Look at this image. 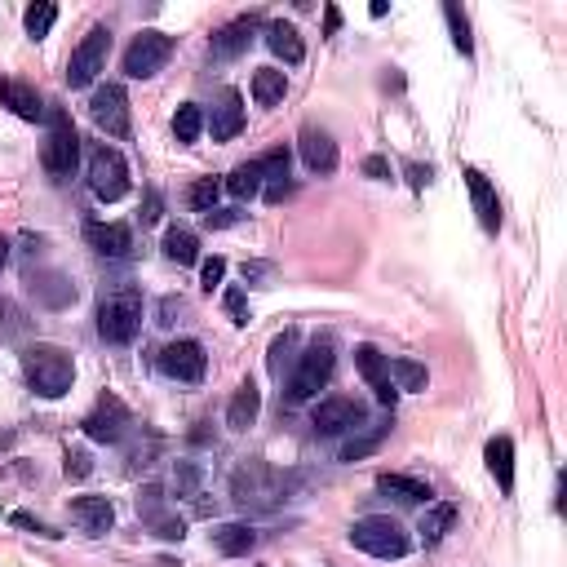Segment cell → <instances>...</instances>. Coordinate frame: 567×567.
<instances>
[{
	"mask_svg": "<svg viewBox=\"0 0 567 567\" xmlns=\"http://www.w3.org/2000/svg\"><path fill=\"white\" fill-rule=\"evenodd\" d=\"M266 45H271V54L284 58L288 67H297L306 58V45H302V36H297L293 23H271L266 27Z\"/></svg>",
	"mask_w": 567,
	"mask_h": 567,
	"instance_id": "obj_26",
	"label": "cell"
},
{
	"mask_svg": "<svg viewBox=\"0 0 567 567\" xmlns=\"http://www.w3.org/2000/svg\"><path fill=\"white\" fill-rule=\"evenodd\" d=\"M89 191H94L102 204H116L129 195V164L116 147H107V142H98V147L89 151Z\"/></svg>",
	"mask_w": 567,
	"mask_h": 567,
	"instance_id": "obj_6",
	"label": "cell"
},
{
	"mask_svg": "<svg viewBox=\"0 0 567 567\" xmlns=\"http://www.w3.org/2000/svg\"><path fill=\"white\" fill-rule=\"evenodd\" d=\"M483 457H488V470H492V479H497V488L510 497L514 492V443L505 435H497L488 448H483Z\"/></svg>",
	"mask_w": 567,
	"mask_h": 567,
	"instance_id": "obj_25",
	"label": "cell"
},
{
	"mask_svg": "<svg viewBox=\"0 0 567 567\" xmlns=\"http://www.w3.org/2000/svg\"><path fill=\"white\" fill-rule=\"evenodd\" d=\"M218 195H222V182L218 178H195L187 187V204L195 213H213L218 209Z\"/></svg>",
	"mask_w": 567,
	"mask_h": 567,
	"instance_id": "obj_36",
	"label": "cell"
},
{
	"mask_svg": "<svg viewBox=\"0 0 567 567\" xmlns=\"http://www.w3.org/2000/svg\"><path fill=\"white\" fill-rule=\"evenodd\" d=\"M142 328V293L138 288H120V293L102 297L98 306V337L111 346H129Z\"/></svg>",
	"mask_w": 567,
	"mask_h": 567,
	"instance_id": "obj_2",
	"label": "cell"
},
{
	"mask_svg": "<svg viewBox=\"0 0 567 567\" xmlns=\"http://www.w3.org/2000/svg\"><path fill=\"white\" fill-rule=\"evenodd\" d=\"M284 195H293V182H271V187H266V204H280L284 200Z\"/></svg>",
	"mask_w": 567,
	"mask_h": 567,
	"instance_id": "obj_50",
	"label": "cell"
},
{
	"mask_svg": "<svg viewBox=\"0 0 567 567\" xmlns=\"http://www.w3.org/2000/svg\"><path fill=\"white\" fill-rule=\"evenodd\" d=\"M257 27H262V18H257V14H244V18H235V23H226L222 32L213 36V58H222V63H226V58H240L244 49L253 45Z\"/></svg>",
	"mask_w": 567,
	"mask_h": 567,
	"instance_id": "obj_19",
	"label": "cell"
},
{
	"mask_svg": "<svg viewBox=\"0 0 567 567\" xmlns=\"http://www.w3.org/2000/svg\"><path fill=\"white\" fill-rule=\"evenodd\" d=\"M452 523H457V505H452V501H430L426 505V519H421V545H426V550H430V545H439L443 541V532H448L452 528Z\"/></svg>",
	"mask_w": 567,
	"mask_h": 567,
	"instance_id": "obj_28",
	"label": "cell"
},
{
	"mask_svg": "<svg viewBox=\"0 0 567 567\" xmlns=\"http://www.w3.org/2000/svg\"><path fill=\"white\" fill-rule=\"evenodd\" d=\"M288 147H275V151H266L262 160H257V169H262V178H271V182H284L288 178Z\"/></svg>",
	"mask_w": 567,
	"mask_h": 567,
	"instance_id": "obj_40",
	"label": "cell"
},
{
	"mask_svg": "<svg viewBox=\"0 0 567 567\" xmlns=\"http://www.w3.org/2000/svg\"><path fill=\"white\" fill-rule=\"evenodd\" d=\"M63 470H67V479H89L94 474V457H89L85 448H67V461H63Z\"/></svg>",
	"mask_w": 567,
	"mask_h": 567,
	"instance_id": "obj_41",
	"label": "cell"
},
{
	"mask_svg": "<svg viewBox=\"0 0 567 567\" xmlns=\"http://www.w3.org/2000/svg\"><path fill=\"white\" fill-rule=\"evenodd\" d=\"M355 368L364 373V381L373 386V395L381 399L386 408H395V399H399V390H395V381H390V373H386V355H381L377 346H355Z\"/></svg>",
	"mask_w": 567,
	"mask_h": 567,
	"instance_id": "obj_14",
	"label": "cell"
},
{
	"mask_svg": "<svg viewBox=\"0 0 567 567\" xmlns=\"http://www.w3.org/2000/svg\"><path fill=\"white\" fill-rule=\"evenodd\" d=\"M164 257L178 266H195L200 262V235L187 231V226H169L164 231Z\"/></svg>",
	"mask_w": 567,
	"mask_h": 567,
	"instance_id": "obj_29",
	"label": "cell"
},
{
	"mask_svg": "<svg viewBox=\"0 0 567 567\" xmlns=\"http://www.w3.org/2000/svg\"><path fill=\"white\" fill-rule=\"evenodd\" d=\"M257 412H262V390H257L253 377H244L240 390H235V399H231V408H226V426H231V430H249L257 421Z\"/></svg>",
	"mask_w": 567,
	"mask_h": 567,
	"instance_id": "obj_22",
	"label": "cell"
},
{
	"mask_svg": "<svg viewBox=\"0 0 567 567\" xmlns=\"http://www.w3.org/2000/svg\"><path fill=\"white\" fill-rule=\"evenodd\" d=\"M156 567H182V563H173V559H160Z\"/></svg>",
	"mask_w": 567,
	"mask_h": 567,
	"instance_id": "obj_53",
	"label": "cell"
},
{
	"mask_svg": "<svg viewBox=\"0 0 567 567\" xmlns=\"http://www.w3.org/2000/svg\"><path fill=\"white\" fill-rule=\"evenodd\" d=\"M9 523H14V528H23V532H36V536H49V541H54V536H63V532H54V528H49V523H40V519H32V514H9Z\"/></svg>",
	"mask_w": 567,
	"mask_h": 567,
	"instance_id": "obj_44",
	"label": "cell"
},
{
	"mask_svg": "<svg viewBox=\"0 0 567 567\" xmlns=\"http://www.w3.org/2000/svg\"><path fill=\"white\" fill-rule=\"evenodd\" d=\"M222 280H226V257H209V262L200 266V284H204V293L222 288Z\"/></svg>",
	"mask_w": 567,
	"mask_h": 567,
	"instance_id": "obj_43",
	"label": "cell"
},
{
	"mask_svg": "<svg viewBox=\"0 0 567 567\" xmlns=\"http://www.w3.org/2000/svg\"><path fill=\"white\" fill-rule=\"evenodd\" d=\"M200 133H204V111L195 107V102H182L178 116H173V138L187 142V147H191V142L200 138Z\"/></svg>",
	"mask_w": 567,
	"mask_h": 567,
	"instance_id": "obj_34",
	"label": "cell"
},
{
	"mask_svg": "<svg viewBox=\"0 0 567 567\" xmlns=\"http://www.w3.org/2000/svg\"><path fill=\"white\" fill-rule=\"evenodd\" d=\"M226 191L235 195V200H253L257 191H262V169H257V160H249V164H240V169L226 178Z\"/></svg>",
	"mask_w": 567,
	"mask_h": 567,
	"instance_id": "obj_33",
	"label": "cell"
},
{
	"mask_svg": "<svg viewBox=\"0 0 567 567\" xmlns=\"http://www.w3.org/2000/svg\"><path fill=\"white\" fill-rule=\"evenodd\" d=\"M89 116L107 138H129V94L125 85H98L89 98Z\"/></svg>",
	"mask_w": 567,
	"mask_h": 567,
	"instance_id": "obj_9",
	"label": "cell"
},
{
	"mask_svg": "<svg viewBox=\"0 0 567 567\" xmlns=\"http://www.w3.org/2000/svg\"><path fill=\"white\" fill-rule=\"evenodd\" d=\"M359 421H364V408L346 395H333L315 408L311 426H315V435H342V430H359Z\"/></svg>",
	"mask_w": 567,
	"mask_h": 567,
	"instance_id": "obj_13",
	"label": "cell"
},
{
	"mask_svg": "<svg viewBox=\"0 0 567 567\" xmlns=\"http://www.w3.org/2000/svg\"><path fill=\"white\" fill-rule=\"evenodd\" d=\"M297 147H302V160H306V169H311V173H333L337 169V142H333V133L306 125L302 138H297Z\"/></svg>",
	"mask_w": 567,
	"mask_h": 567,
	"instance_id": "obj_18",
	"label": "cell"
},
{
	"mask_svg": "<svg viewBox=\"0 0 567 567\" xmlns=\"http://www.w3.org/2000/svg\"><path fill=\"white\" fill-rule=\"evenodd\" d=\"M377 492H386V497H395V501H404V505H430V501H435L430 483L412 479V474H381Z\"/></svg>",
	"mask_w": 567,
	"mask_h": 567,
	"instance_id": "obj_23",
	"label": "cell"
},
{
	"mask_svg": "<svg viewBox=\"0 0 567 567\" xmlns=\"http://www.w3.org/2000/svg\"><path fill=\"white\" fill-rule=\"evenodd\" d=\"M222 306H226V315H231L235 324H249V297H244V288H226Z\"/></svg>",
	"mask_w": 567,
	"mask_h": 567,
	"instance_id": "obj_42",
	"label": "cell"
},
{
	"mask_svg": "<svg viewBox=\"0 0 567 567\" xmlns=\"http://www.w3.org/2000/svg\"><path fill=\"white\" fill-rule=\"evenodd\" d=\"M364 173H368V178H377V182H390V160L386 156H368Z\"/></svg>",
	"mask_w": 567,
	"mask_h": 567,
	"instance_id": "obj_48",
	"label": "cell"
},
{
	"mask_svg": "<svg viewBox=\"0 0 567 567\" xmlns=\"http://www.w3.org/2000/svg\"><path fill=\"white\" fill-rule=\"evenodd\" d=\"M160 373L173 377V381H187V386H195V381L204 377V368H209V355H204L200 342H191V337H182V342H169L156 355Z\"/></svg>",
	"mask_w": 567,
	"mask_h": 567,
	"instance_id": "obj_11",
	"label": "cell"
},
{
	"mask_svg": "<svg viewBox=\"0 0 567 567\" xmlns=\"http://www.w3.org/2000/svg\"><path fill=\"white\" fill-rule=\"evenodd\" d=\"M80 426H85V435L94 439V443H120V439L129 435V426H133V412L120 404L116 395H102L98 408L89 412Z\"/></svg>",
	"mask_w": 567,
	"mask_h": 567,
	"instance_id": "obj_12",
	"label": "cell"
},
{
	"mask_svg": "<svg viewBox=\"0 0 567 567\" xmlns=\"http://www.w3.org/2000/svg\"><path fill=\"white\" fill-rule=\"evenodd\" d=\"M293 350H297V333H293V328H284V333L271 342V355H266V368H271V377H284V368H288V359H293Z\"/></svg>",
	"mask_w": 567,
	"mask_h": 567,
	"instance_id": "obj_37",
	"label": "cell"
},
{
	"mask_svg": "<svg viewBox=\"0 0 567 567\" xmlns=\"http://www.w3.org/2000/svg\"><path fill=\"white\" fill-rule=\"evenodd\" d=\"M288 94V76L280 67H257L253 71V102L257 107H275V102H284Z\"/></svg>",
	"mask_w": 567,
	"mask_h": 567,
	"instance_id": "obj_30",
	"label": "cell"
},
{
	"mask_svg": "<svg viewBox=\"0 0 567 567\" xmlns=\"http://www.w3.org/2000/svg\"><path fill=\"white\" fill-rule=\"evenodd\" d=\"M138 519H142V528H147L151 536H160V541H182V536H187V523L178 519V510H169V501H164V492L156 488V483L142 488Z\"/></svg>",
	"mask_w": 567,
	"mask_h": 567,
	"instance_id": "obj_10",
	"label": "cell"
},
{
	"mask_svg": "<svg viewBox=\"0 0 567 567\" xmlns=\"http://www.w3.org/2000/svg\"><path fill=\"white\" fill-rule=\"evenodd\" d=\"M466 187H470L474 213H479V226L488 235H497L501 231V200H497V191H492V182L483 178L479 169H466Z\"/></svg>",
	"mask_w": 567,
	"mask_h": 567,
	"instance_id": "obj_17",
	"label": "cell"
},
{
	"mask_svg": "<svg viewBox=\"0 0 567 567\" xmlns=\"http://www.w3.org/2000/svg\"><path fill=\"white\" fill-rule=\"evenodd\" d=\"M386 435H390V426H377L373 435H364V439H350L346 448H342V461H364L368 452H377V448H381V439H386Z\"/></svg>",
	"mask_w": 567,
	"mask_h": 567,
	"instance_id": "obj_39",
	"label": "cell"
},
{
	"mask_svg": "<svg viewBox=\"0 0 567 567\" xmlns=\"http://www.w3.org/2000/svg\"><path fill=\"white\" fill-rule=\"evenodd\" d=\"M333 368H337V350L328 337H315L311 350H306L302 359H297V368H293V377H288V404H306V399H315L319 390L328 386V377H333Z\"/></svg>",
	"mask_w": 567,
	"mask_h": 567,
	"instance_id": "obj_3",
	"label": "cell"
},
{
	"mask_svg": "<svg viewBox=\"0 0 567 567\" xmlns=\"http://www.w3.org/2000/svg\"><path fill=\"white\" fill-rule=\"evenodd\" d=\"M71 519H76L80 532H89V536H107L116 528V510H111L107 497H76L71 501Z\"/></svg>",
	"mask_w": 567,
	"mask_h": 567,
	"instance_id": "obj_20",
	"label": "cell"
},
{
	"mask_svg": "<svg viewBox=\"0 0 567 567\" xmlns=\"http://www.w3.org/2000/svg\"><path fill=\"white\" fill-rule=\"evenodd\" d=\"M200 483H204V470L195 461H178L173 466V492L178 497H200Z\"/></svg>",
	"mask_w": 567,
	"mask_h": 567,
	"instance_id": "obj_38",
	"label": "cell"
},
{
	"mask_svg": "<svg viewBox=\"0 0 567 567\" xmlns=\"http://www.w3.org/2000/svg\"><path fill=\"white\" fill-rule=\"evenodd\" d=\"M209 133H213V142H231L235 133L244 129V98L235 94V89H222V98L213 102V111H209Z\"/></svg>",
	"mask_w": 567,
	"mask_h": 567,
	"instance_id": "obj_15",
	"label": "cell"
},
{
	"mask_svg": "<svg viewBox=\"0 0 567 567\" xmlns=\"http://www.w3.org/2000/svg\"><path fill=\"white\" fill-rule=\"evenodd\" d=\"M182 311H187V306H182V297H164L160 311H156V315H160L156 324H160V328H173V324H178V315H182Z\"/></svg>",
	"mask_w": 567,
	"mask_h": 567,
	"instance_id": "obj_46",
	"label": "cell"
},
{
	"mask_svg": "<svg viewBox=\"0 0 567 567\" xmlns=\"http://www.w3.org/2000/svg\"><path fill=\"white\" fill-rule=\"evenodd\" d=\"M5 262H9V240L0 235V271H5Z\"/></svg>",
	"mask_w": 567,
	"mask_h": 567,
	"instance_id": "obj_52",
	"label": "cell"
},
{
	"mask_svg": "<svg viewBox=\"0 0 567 567\" xmlns=\"http://www.w3.org/2000/svg\"><path fill=\"white\" fill-rule=\"evenodd\" d=\"M404 173H408L412 191H426V187H430V178H435V169H430V164H417V160H408V164H404Z\"/></svg>",
	"mask_w": 567,
	"mask_h": 567,
	"instance_id": "obj_45",
	"label": "cell"
},
{
	"mask_svg": "<svg viewBox=\"0 0 567 567\" xmlns=\"http://www.w3.org/2000/svg\"><path fill=\"white\" fill-rule=\"evenodd\" d=\"M240 218L244 213H235V209H213V213H204V226H209V231H226V226H235Z\"/></svg>",
	"mask_w": 567,
	"mask_h": 567,
	"instance_id": "obj_47",
	"label": "cell"
},
{
	"mask_svg": "<svg viewBox=\"0 0 567 567\" xmlns=\"http://www.w3.org/2000/svg\"><path fill=\"white\" fill-rule=\"evenodd\" d=\"M107 54H111V32L107 27H89V36L71 49L67 58V85L71 89H89L98 80V71L107 67Z\"/></svg>",
	"mask_w": 567,
	"mask_h": 567,
	"instance_id": "obj_7",
	"label": "cell"
},
{
	"mask_svg": "<svg viewBox=\"0 0 567 567\" xmlns=\"http://www.w3.org/2000/svg\"><path fill=\"white\" fill-rule=\"evenodd\" d=\"M23 377L40 399H63L71 390V381H76V364H71V355L63 346L36 342L23 350Z\"/></svg>",
	"mask_w": 567,
	"mask_h": 567,
	"instance_id": "obj_1",
	"label": "cell"
},
{
	"mask_svg": "<svg viewBox=\"0 0 567 567\" xmlns=\"http://www.w3.org/2000/svg\"><path fill=\"white\" fill-rule=\"evenodd\" d=\"M32 293H36V302H45V306H71L76 302V288H71L67 275H58V271H45V275H32Z\"/></svg>",
	"mask_w": 567,
	"mask_h": 567,
	"instance_id": "obj_27",
	"label": "cell"
},
{
	"mask_svg": "<svg viewBox=\"0 0 567 567\" xmlns=\"http://www.w3.org/2000/svg\"><path fill=\"white\" fill-rule=\"evenodd\" d=\"M151 222H160V195L156 191H147V204H142V226H151Z\"/></svg>",
	"mask_w": 567,
	"mask_h": 567,
	"instance_id": "obj_49",
	"label": "cell"
},
{
	"mask_svg": "<svg viewBox=\"0 0 567 567\" xmlns=\"http://www.w3.org/2000/svg\"><path fill=\"white\" fill-rule=\"evenodd\" d=\"M324 32H328V36L342 32V9H337V5H328V9H324Z\"/></svg>",
	"mask_w": 567,
	"mask_h": 567,
	"instance_id": "obj_51",
	"label": "cell"
},
{
	"mask_svg": "<svg viewBox=\"0 0 567 567\" xmlns=\"http://www.w3.org/2000/svg\"><path fill=\"white\" fill-rule=\"evenodd\" d=\"M85 240L98 257H129L133 253V231L129 226H120V222H89Z\"/></svg>",
	"mask_w": 567,
	"mask_h": 567,
	"instance_id": "obj_16",
	"label": "cell"
},
{
	"mask_svg": "<svg viewBox=\"0 0 567 567\" xmlns=\"http://www.w3.org/2000/svg\"><path fill=\"white\" fill-rule=\"evenodd\" d=\"M76 160H80V138H76V125H71L67 111H49V138L40 147V164H45L49 178L67 182L76 173Z\"/></svg>",
	"mask_w": 567,
	"mask_h": 567,
	"instance_id": "obj_5",
	"label": "cell"
},
{
	"mask_svg": "<svg viewBox=\"0 0 567 567\" xmlns=\"http://www.w3.org/2000/svg\"><path fill=\"white\" fill-rule=\"evenodd\" d=\"M213 545H218V554H226V559H244V554L257 550V532L249 523H218L213 528Z\"/></svg>",
	"mask_w": 567,
	"mask_h": 567,
	"instance_id": "obj_24",
	"label": "cell"
},
{
	"mask_svg": "<svg viewBox=\"0 0 567 567\" xmlns=\"http://www.w3.org/2000/svg\"><path fill=\"white\" fill-rule=\"evenodd\" d=\"M350 545L364 554H373V559H404L412 550L408 532L399 528L390 514H368V519H355L350 523Z\"/></svg>",
	"mask_w": 567,
	"mask_h": 567,
	"instance_id": "obj_4",
	"label": "cell"
},
{
	"mask_svg": "<svg viewBox=\"0 0 567 567\" xmlns=\"http://www.w3.org/2000/svg\"><path fill=\"white\" fill-rule=\"evenodd\" d=\"M169 54H173V36H164V32H142V36H133V45L125 49V76L151 80L164 63H169Z\"/></svg>",
	"mask_w": 567,
	"mask_h": 567,
	"instance_id": "obj_8",
	"label": "cell"
},
{
	"mask_svg": "<svg viewBox=\"0 0 567 567\" xmlns=\"http://www.w3.org/2000/svg\"><path fill=\"white\" fill-rule=\"evenodd\" d=\"M443 18H448V27H452V45L461 49V54H474V36H470V18H466V9L457 5V0H448L443 5Z\"/></svg>",
	"mask_w": 567,
	"mask_h": 567,
	"instance_id": "obj_35",
	"label": "cell"
},
{
	"mask_svg": "<svg viewBox=\"0 0 567 567\" xmlns=\"http://www.w3.org/2000/svg\"><path fill=\"white\" fill-rule=\"evenodd\" d=\"M386 373L395 381V390H426V364L417 359H386Z\"/></svg>",
	"mask_w": 567,
	"mask_h": 567,
	"instance_id": "obj_31",
	"label": "cell"
},
{
	"mask_svg": "<svg viewBox=\"0 0 567 567\" xmlns=\"http://www.w3.org/2000/svg\"><path fill=\"white\" fill-rule=\"evenodd\" d=\"M54 23H58V5H54V0H36V5L23 14V27H27V36H32V40H45L49 32H54Z\"/></svg>",
	"mask_w": 567,
	"mask_h": 567,
	"instance_id": "obj_32",
	"label": "cell"
},
{
	"mask_svg": "<svg viewBox=\"0 0 567 567\" xmlns=\"http://www.w3.org/2000/svg\"><path fill=\"white\" fill-rule=\"evenodd\" d=\"M0 102H5L9 111H14L18 120H40L45 116V102H40V94L32 85H23V80H0Z\"/></svg>",
	"mask_w": 567,
	"mask_h": 567,
	"instance_id": "obj_21",
	"label": "cell"
}]
</instances>
